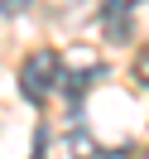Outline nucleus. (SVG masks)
<instances>
[{
  "instance_id": "1",
  "label": "nucleus",
  "mask_w": 149,
  "mask_h": 159,
  "mask_svg": "<svg viewBox=\"0 0 149 159\" xmlns=\"http://www.w3.org/2000/svg\"><path fill=\"white\" fill-rule=\"evenodd\" d=\"M58 77H63V58L53 48H39V53H29V63L20 68V92L34 106H43V101L58 92Z\"/></svg>"
},
{
  "instance_id": "2",
  "label": "nucleus",
  "mask_w": 149,
  "mask_h": 159,
  "mask_svg": "<svg viewBox=\"0 0 149 159\" xmlns=\"http://www.w3.org/2000/svg\"><path fill=\"white\" fill-rule=\"evenodd\" d=\"M96 77H101V63H96V58H77V68L58 77V87L68 92V106H72V116H77V106H82V92H87Z\"/></svg>"
},
{
  "instance_id": "3",
  "label": "nucleus",
  "mask_w": 149,
  "mask_h": 159,
  "mask_svg": "<svg viewBox=\"0 0 149 159\" xmlns=\"http://www.w3.org/2000/svg\"><path fill=\"white\" fill-rule=\"evenodd\" d=\"M135 5L139 0H106V39L125 43L130 29H135Z\"/></svg>"
},
{
  "instance_id": "4",
  "label": "nucleus",
  "mask_w": 149,
  "mask_h": 159,
  "mask_svg": "<svg viewBox=\"0 0 149 159\" xmlns=\"http://www.w3.org/2000/svg\"><path fill=\"white\" fill-rule=\"evenodd\" d=\"M72 149H77V159H96V140H91V135H82V130L72 135Z\"/></svg>"
},
{
  "instance_id": "5",
  "label": "nucleus",
  "mask_w": 149,
  "mask_h": 159,
  "mask_svg": "<svg viewBox=\"0 0 149 159\" xmlns=\"http://www.w3.org/2000/svg\"><path fill=\"white\" fill-rule=\"evenodd\" d=\"M135 82H139V87H149V43L139 48V58H135Z\"/></svg>"
},
{
  "instance_id": "6",
  "label": "nucleus",
  "mask_w": 149,
  "mask_h": 159,
  "mask_svg": "<svg viewBox=\"0 0 149 159\" xmlns=\"http://www.w3.org/2000/svg\"><path fill=\"white\" fill-rule=\"evenodd\" d=\"M34 0H0V15H24Z\"/></svg>"
},
{
  "instance_id": "7",
  "label": "nucleus",
  "mask_w": 149,
  "mask_h": 159,
  "mask_svg": "<svg viewBox=\"0 0 149 159\" xmlns=\"http://www.w3.org/2000/svg\"><path fill=\"white\" fill-rule=\"evenodd\" d=\"M144 159H149V154H144Z\"/></svg>"
}]
</instances>
